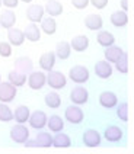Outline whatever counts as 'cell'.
Listing matches in <instances>:
<instances>
[{
    "instance_id": "6da1fadb",
    "label": "cell",
    "mask_w": 134,
    "mask_h": 154,
    "mask_svg": "<svg viewBox=\"0 0 134 154\" xmlns=\"http://www.w3.org/2000/svg\"><path fill=\"white\" fill-rule=\"evenodd\" d=\"M47 85L53 90H61L67 85V77L61 71L53 69L51 71H47Z\"/></svg>"
},
{
    "instance_id": "7a4b0ae2",
    "label": "cell",
    "mask_w": 134,
    "mask_h": 154,
    "mask_svg": "<svg viewBox=\"0 0 134 154\" xmlns=\"http://www.w3.org/2000/svg\"><path fill=\"white\" fill-rule=\"evenodd\" d=\"M89 77H91V73H89L88 67L80 66V64L73 66L72 69L69 70V79L76 85H85L89 80Z\"/></svg>"
},
{
    "instance_id": "3957f363",
    "label": "cell",
    "mask_w": 134,
    "mask_h": 154,
    "mask_svg": "<svg viewBox=\"0 0 134 154\" xmlns=\"http://www.w3.org/2000/svg\"><path fill=\"white\" fill-rule=\"evenodd\" d=\"M26 85L32 90H41L47 85V73L42 70H37V71L32 70L26 77Z\"/></svg>"
},
{
    "instance_id": "277c9868",
    "label": "cell",
    "mask_w": 134,
    "mask_h": 154,
    "mask_svg": "<svg viewBox=\"0 0 134 154\" xmlns=\"http://www.w3.org/2000/svg\"><path fill=\"white\" fill-rule=\"evenodd\" d=\"M64 119L70 122L72 125H80L85 121V112L79 105H70L64 111Z\"/></svg>"
},
{
    "instance_id": "5b68a950",
    "label": "cell",
    "mask_w": 134,
    "mask_h": 154,
    "mask_svg": "<svg viewBox=\"0 0 134 154\" xmlns=\"http://www.w3.org/2000/svg\"><path fill=\"white\" fill-rule=\"evenodd\" d=\"M10 140L16 144H24L29 138V128L25 124H16L10 128Z\"/></svg>"
},
{
    "instance_id": "8992f818",
    "label": "cell",
    "mask_w": 134,
    "mask_h": 154,
    "mask_svg": "<svg viewBox=\"0 0 134 154\" xmlns=\"http://www.w3.org/2000/svg\"><path fill=\"white\" fill-rule=\"evenodd\" d=\"M47 118H48V115H47L45 112L41 111V109H37V111L31 112L29 119H28V124H29V127L32 129L40 131V129L45 128V125H47Z\"/></svg>"
},
{
    "instance_id": "52a82bcc",
    "label": "cell",
    "mask_w": 134,
    "mask_h": 154,
    "mask_svg": "<svg viewBox=\"0 0 134 154\" xmlns=\"http://www.w3.org/2000/svg\"><path fill=\"white\" fill-rule=\"evenodd\" d=\"M18 87L9 82H0V102L10 103L16 99Z\"/></svg>"
},
{
    "instance_id": "ba28073f",
    "label": "cell",
    "mask_w": 134,
    "mask_h": 154,
    "mask_svg": "<svg viewBox=\"0 0 134 154\" xmlns=\"http://www.w3.org/2000/svg\"><path fill=\"white\" fill-rule=\"evenodd\" d=\"M70 102L75 103V105H79V106H82L85 103H88L89 100V92H88V89L85 87V86H76L72 89V92H70Z\"/></svg>"
},
{
    "instance_id": "9c48e42d",
    "label": "cell",
    "mask_w": 134,
    "mask_h": 154,
    "mask_svg": "<svg viewBox=\"0 0 134 154\" xmlns=\"http://www.w3.org/2000/svg\"><path fill=\"white\" fill-rule=\"evenodd\" d=\"M82 140H83V144L88 148H95V147H99L101 146V141H102V137H101L99 131L96 129H86L82 135Z\"/></svg>"
},
{
    "instance_id": "30bf717a",
    "label": "cell",
    "mask_w": 134,
    "mask_h": 154,
    "mask_svg": "<svg viewBox=\"0 0 134 154\" xmlns=\"http://www.w3.org/2000/svg\"><path fill=\"white\" fill-rule=\"evenodd\" d=\"M118 103V96L117 93H114V92H111V90H105V92H102L99 94V105L104 108V109H114L115 106H117Z\"/></svg>"
},
{
    "instance_id": "8fae6325",
    "label": "cell",
    "mask_w": 134,
    "mask_h": 154,
    "mask_svg": "<svg viewBox=\"0 0 134 154\" xmlns=\"http://www.w3.org/2000/svg\"><path fill=\"white\" fill-rule=\"evenodd\" d=\"M56 63H57V57H56V54L54 51H47L41 54V57H40V60H38V64H40V69L42 71H51V70L56 67Z\"/></svg>"
},
{
    "instance_id": "7c38bea8",
    "label": "cell",
    "mask_w": 134,
    "mask_h": 154,
    "mask_svg": "<svg viewBox=\"0 0 134 154\" xmlns=\"http://www.w3.org/2000/svg\"><path fill=\"white\" fill-rule=\"evenodd\" d=\"M44 15H45L44 6L38 5V3H32L26 9V17H28L29 22H34V23H40L41 19L44 17Z\"/></svg>"
},
{
    "instance_id": "4fadbf2b",
    "label": "cell",
    "mask_w": 134,
    "mask_h": 154,
    "mask_svg": "<svg viewBox=\"0 0 134 154\" xmlns=\"http://www.w3.org/2000/svg\"><path fill=\"white\" fill-rule=\"evenodd\" d=\"M112 71H114V67L107 60H101L95 64V74H96V77H99L102 80L109 79V77L112 76Z\"/></svg>"
},
{
    "instance_id": "5bb4252c",
    "label": "cell",
    "mask_w": 134,
    "mask_h": 154,
    "mask_svg": "<svg viewBox=\"0 0 134 154\" xmlns=\"http://www.w3.org/2000/svg\"><path fill=\"white\" fill-rule=\"evenodd\" d=\"M104 137L109 143H120L124 138V131H123V128H120L118 125H109L104 131Z\"/></svg>"
},
{
    "instance_id": "9a60e30c",
    "label": "cell",
    "mask_w": 134,
    "mask_h": 154,
    "mask_svg": "<svg viewBox=\"0 0 134 154\" xmlns=\"http://www.w3.org/2000/svg\"><path fill=\"white\" fill-rule=\"evenodd\" d=\"M85 26L89 31H92V32H95V31L98 32L104 26V19H102L99 13H89L88 16L85 17Z\"/></svg>"
},
{
    "instance_id": "2e32d148",
    "label": "cell",
    "mask_w": 134,
    "mask_h": 154,
    "mask_svg": "<svg viewBox=\"0 0 134 154\" xmlns=\"http://www.w3.org/2000/svg\"><path fill=\"white\" fill-rule=\"evenodd\" d=\"M8 42L12 47H21L25 42V35L22 29H18V28H10L8 29Z\"/></svg>"
},
{
    "instance_id": "e0dca14e",
    "label": "cell",
    "mask_w": 134,
    "mask_h": 154,
    "mask_svg": "<svg viewBox=\"0 0 134 154\" xmlns=\"http://www.w3.org/2000/svg\"><path fill=\"white\" fill-rule=\"evenodd\" d=\"M63 10H64V6L59 0H47V3L44 6L45 15H48L51 17H59L60 15H63Z\"/></svg>"
},
{
    "instance_id": "ac0fdd59",
    "label": "cell",
    "mask_w": 134,
    "mask_h": 154,
    "mask_svg": "<svg viewBox=\"0 0 134 154\" xmlns=\"http://www.w3.org/2000/svg\"><path fill=\"white\" fill-rule=\"evenodd\" d=\"M16 23V13L13 12V9H6L2 12L0 15V28L3 29H10Z\"/></svg>"
},
{
    "instance_id": "d6986e66",
    "label": "cell",
    "mask_w": 134,
    "mask_h": 154,
    "mask_svg": "<svg viewBox=\"0 0 134 154\" xmlns=\"http://www.w3.org/2000/svg\"><path fill=\"white\" fill-rule=\"evenodd\" d=\"M45 127H48V131L51 134L60 132V131L64 129V119L57 113H53V115H50L47 118V125Z\"/></svg>"
},
{
    "instance_id": "ffe728a7",
    "label": "cell",
    "mask_w": 134,
    "mask_h": 154,
    "mask_svg": "<svg viewBox=\"0 0 134 154\" xmlns=\"http://www.w3.org/2000/svg\"><path fill=\"white\" fill-rule=\"evenodd\" d=\"M91 45V41L86 35H76L75 38H72V42H70V47L72 50L76 52H85Z\"/></svg>"
},
{
    "instance_id": "44dd1931",
    "label": "cell",
    "mask_w": 134,
    "mask_h": 154,
    "mask_svg": "<svg viewBox=\"0 0 134 154\" xmlns=\"http://www.w3.org/2000/svg\"><path fill=\"white\" fill-rule=\"evenodd\" d=\"M41 29L37 23L31 22L29 25L25 26V31H24V35H25V39L29 41V42H40L41 39Z\"/></svg>"
},
{
    "instance_id": "7402d4cb",
    "label": "cell",
    "mask_w": 134,
    "mask_h": 154,
    "mask_svg": "<svg viewBox=\"0 0 134 154\" xmlns=\"http://www.w3.org/2000/svg\"><path fill=\"white\" fill-rule=\"evenodd\" d=\"M54 54L57 57V60L60 61H66L70 58L72 55V47H70V42L67 41H60L56 45V50H54Z\"/></svg>"
},
{
    "instance_id": "603a6c76",
    "label": "cell",
    "mask_w": 134,
    "mask_h": 154,
    "mask_svg": "<svg viewBox=\"0 0 134 154\" xmlns=\"http://www.w3.org/2000/svg\"><path fill=\"white\" fill-rule=\"evenodd\" d=\"M124 50L121 48V47H118V45H111V47H107L105 48V52H104V55H105V60L109 61L111 64H115L121 57H123V54H124Z\"/></svg>"
},
{
    "instance_id": "cb8c5ba5",
    "label": "cell",
    "mask_w": 134,
    "mask_h": 154,
    "mask_svg": "<svg viewBox=\"0 0 134 154\" xmlns=\"http://www.w3.org/2000/svg\"><path fill=\"white\" fill-rule=\"evenodd\" d=\"M109 22L115 28H124L128 23V13L126 10H123V9L121 10H115V12H112V15L109 17Z\"/></svg>"
},
{
    "instance_id": "d4e9b609",
    "label": "cell",
    "mask_w": 134,
    "mask_h": 154,
    "mask_svg": "<svg viewBox=\"0 0 134 154\" xmlns=\"http://www.w3.org/2000/svg\"><path fill=\"white\" fill-rule=\"evenodd\" d=\"M15 70L21 71V73H25V74H29L34 70V61L26 55H21L15 61Z\"/></svg>"
},
{
    "instance_id": "484cf974",
    "label": "cell",
    "mask_w": 134,
    "mask_h": 154,
    "mask_svg": "<svg viewBox=\"0 0 134 154\" xmlns=\"http://www.w3.org/2000/svg\"><path fill=\"white\" fill-rule=\"evenodd\" d=\"M35 144L38 148H50L53 147V135L50 131H42L40 129L37 137H35Z\"/></svg>"
},
{
    "instance_id": "4316f807",
    "label": "cell",
    "mask_w": 134,
    "mask_h": 154,
    "mask_svg": "<svg viewBox=\"0 0 134 154\" xmlns=\"http://www.w3.org/2000/svg\"><path fill=\"white\" fill-rule=\"evenodd\" d=\"M40 29L41 32L47 35H54L57 32V22H56V17H51V16H44L40 22Z\"/></svg>"
},
{
    "instance_id": "83f0119b",
    "label": "cell",
    "mask_w": 134,
    "mask_h": 154,
    "mask_svg": "<svg viewBox=\"0 0 134 154\" xmlns=\"http://www.w3.org/2000/svg\"><path fill=\"white\" fill-rule=\"evenodd\" d=\"M72 146V138L67 135L66 132L60 131V132H56L53 135V147L56 148H69Z\"/></svg>"
},
{
    "instance_id": "f1b7e54d",
    "label": "cell",
    "mask_w": 134,
    "mask_h": 154,
    "mask_svg": "<svg viewBox=\"0 0 134 154\" xmlns=\"http://www.w3.org/2000/svg\"><path fill=\"white\" fill-rule=\"evenodd\" d=\"M96 42L99 44L101 47L107 48V47H111V45L115 44V36H114V34H111L109 31L99 29L98 35H96Z\"/></svg>"
},
{
    "instance_id": "f546056e",
    "label": "cell",
    "mask_w": 134,
    "mask_h": 154,
    "mask_svg": "<svg viewBox=\"0 0 134 154\" xmlns=\"http://www.w3.org/2000/svg\"><path fill=\"white\" fill-rule=\"evenodd\" d=\"M31 115V109L26 105H21L13 111V121L16 124H26Z\"/></svg>"
},
{
    "instance_id": "4dcf8cb0",
    "label": "cell",
    "mask_w": 134,
    "mask_h": 154,
    "mask_svg": "<svg viewBox=\"0 0 134 154\" xmlns=\"http://www.w3.org/2000/svg\"><path fill=\"white\" fill-rule=\"evenodd\" d=\"M26 77H28V74H25V73H21L18 70H12L8 74V82L12 83L15 87H22L26 83Z\"/></svg>"
},
{
    "instance_id": "1f68e13d",
    "label": "cell",
    "mask_w": 134,
    "mask_h": 154,
    "mask_svg": "<svg viewBox=\"0 0 134 154\" xmlns=\"http://www.w3.org/2000/svg\"><path fill=\"white\" fill-rule=\"evenodd\" d=\"M44 103L47 105V108L50 109H59L61 106V96H60L56 90L48 92V93L44 96Z\"/></svg>"
},
{
    "instance_id": "d6a6232c",
    "label": "cell",
    "mask_w": 134,
    "mask_h": 154,
    "mask_svg": "<svg viewBox=\"0 0 134 154\" xmlns=\"http://www.w3.org/2000/svg\"><path fill=\"white\" fill-rule=\"evenodd\" d=\"M13 121V111L9 108L8 103L0 102V122H10Z\"/></svg>"
},
{
    "instance_id": "836d02e7",
    "label": "cell",
    "mask_w": 134,
    "mask_h": 154,
    "mask_svg": "<svg viewBox=\"0 0 134 154\" xmlns=\"http://www.w3.org/2000/svg\"><path fill=\"white\" fill-rule=\"evenodd\" d=\"M115 109H117L118 119L123 121V122H127V121H128V103H127V102L117 103Z\"/></svg>"
},
{
    "instance_id": "e575fe53",
    "label": "cell",
    "mask_w": 134,
    "mask_h": 154,
    "mask_svg": "<svg viewBox=\"0 0 134 154\" xmlns=\"http://www.w3.org/2000/svg\"><path fill=\"white\" fill-rule=\"evenodd\" d=\"M115 70L118 73H121V74H127L128 73V54L127 52H124L123 57L115 63Z\"/></svg>"
},
{
    "instance_id": "d590c367",
    "label": "cell",
    "mask_w": 134,
    "mask_h": 154,
    "mask_svg": "<svg viewBox=\"0 0 134 154\" xmlns=\"http://www.w3.org/2000/svg\"><path fill=\"white\" fill-rule=\"evenodd\" d=\"M12 55V45L6 41L0 42V57L2 58H9Z\"/></svg>"
},
{
    "instance_id": "8d00e7d4",
    "label": "cell",
    "mask_w": 134,
    "mask_h": 154,
    "mask_svg": "<svg viewBox=\"0 0 134 154\" xmlns=\"http://www.w3.org/2000/svg\"><path fill=\"white\" fill-rule=\"evenodd\" d=\"M109 0H89V5H92L96 10H102L108 6Z\"/></svg>"
},
{
    "instance_id": "74e56055",
    "label": "cell",
    "mask_w": 134,
    "mask_h": 154,
    "mask_svg": "<svg viewBox=\"0 0 134 154\" xmlns=\"http://www.w3.org/2000/svg\"><path fill=\"white\" fill-rule=\"evenodd\" d=\"M72 6L77 10H83L89 6V0H72Z\"/></svg>"
},
{
    "instance_id": "f35d334b",
    "label": "cell",
    "mask_w": 134,
    "mask_h": 154,
    "mask_svg": "<svg viewBox=\"0 0 134 154\" xmlns=\"http://www.w3.org/2000/svg\"><path fill=\"white\" fill-rule=\"evenodd\" d=\"M2 5L6 9H15L19 6V0H2Z\"/></svg>"
},
{
    "instance_id": "ab89813d",
    "label": "cell",
    "mask_w": 134,
    "mask_h": 154,
    "mask_svg": "<svg viewBox=\"0 0 134 154\" xmlns=\"http://www.w3.org/2000/svg\"><path fill=\"white\" fill-rule=\"evenodd\" d=\"M24 146L26 148H37V144H35V140H31V138H28L25 143H24Z\"/></svg>"
},
{
    "instance_id": "60d3db41",
    "label": "cell",
    "mask_w": 134,
    "mask_h": 154,
    "mask_svg": "<svg viewBox=\"0 0 134 154\" xmlns=\"http://www.w3.org/2000/svg\"><path fill=\"white\" fill-rule=\"evenodd\" d=\"M120 3H121V9L127 12V10H128V0H121Z\"/></svg>"
},
{
    "instance_id": "b9f144b4",
    "label": "cell",
    "mask_w": 134,
    "mask_h": 154,
    "mask_svg": "<svg viewBox=\"0 0 134 154\" xmlns=\"http://www.w3.org/2000/svg\"><path fill=\"white\" fill-rule=\"evenodd\" d=\"M19 2H24V3H32L34 0H19Z\"/></svg>"
},
{
    "instance_id": "7bdbcfd3",
    "label": "cell",
    "mask_w": 134,
    "mask_h": 154,
    "mask_svg": "<svg viewBox=\"0 0 134 154\" xmlns=\"http://www.w3.org/2000/svg\"><path fill=\"white\" fill-rule=\"evenodd\" d=\"M0 8H2V0H0Z\"/></svg>"
},
{
    "instance_id": "ee69618b",
    "label": "cell",
    "mask_w": 134,
    "mask_h": 154,
    "mask_svg": "<svg viewBox=\"0 0 134 154\" xmlns=\"http://www.w3.org/2000/svg\"><path fill=\"white\" fill-rule=\"evenodd\" d=\"M0 82H2V74H0Z\"/></svg>"
}]
</instances>
